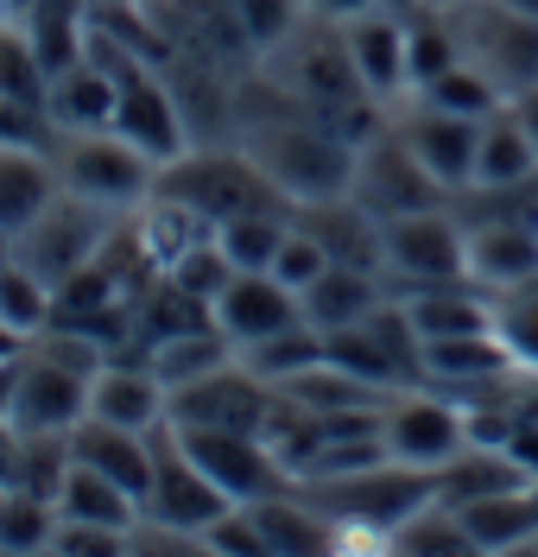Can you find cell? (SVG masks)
Segmentation results:
<instances>
[{
	"label": "cell",
	"instance_id": "6da1fadb",
	"mask_svg": "<svg viewBox=\"0 0 538 557\" xmlns=\"http://www.w3.org/2000/svg\"><path fill=\"white\" fill-rule=\"evenodd\" d=\"M159 197L190 203L197 215H210L215 228L228 215H253V209H291V197L253 165V152L241 139H190L178 159L159 165Z\"/></svg>",
	"mask_w": 538,
	"mask_h": 557
},
{
	"label": "cell",
	"instance_id": "7a4b0ae2",
	"mask_svg": "<svg viewBox=\"0 0 538 557\" xmlns=\"http://www.w3.org/2000/svg\"><path fill=\"white\" fill-rule=\"evenodd\" d=\"M51 165H58V184L71 197H83L96 209H114V215H134L159 190V159L140 152L134 139L114 134V127L58 134L51 139Z\"/></svg>",
	"mask_w": 538,
	"mask_h": 557
},
{
	"label": "cell",
	"instance_id": "3957f363",
	"mask_svg": "<svg viewBox=\"0 0 538 557\" xmlns=\"http://www.w3.org/2000/svg\"><path fill=\"white\" fill-rule=\"evenodd\" d=\"M443 26L456 33V51L481 76H495L506 102L538 83V13L513 0H443Z\"/></svg>",
	"mask_w": 538,
	"mask_h": 557
},
{
	"label": "cell",
	"instance_id": "277c9868",
	"mask_svg": "<svg viewBox=\"0 0 538 557\" xmlns=\"http://www.w3.org/2000/svg\"><path fill=\"white\" fill-rule=\"evenodd\" d=\"M311 500H317L329 520H349V525H367L393 545V532L425 500H437V469H412V462H367L355 475H323V482H298Z\"/></svg>",
	"mask_w": 538,
	"mask_h": 557
},
{
	"label": "cell",
	"instance_id": "5b68a950",
	"mask_svg": "<svg viewBox=\"0 0 538 557\" xmlns=\"http://www.w3.org/2000/svg\"><path fill=\"white\" fill-rule=\"evenodd\" d=\"M349 197H355L361 209H374L380 222H399V215H418V209L450 203V190L418 165V152L405 146V134L393 127V114H387V127H380V134H367L355 146Z\"/></svg>",
	"mask_w": 538,
	"mask_h": 557
},
{
	"label": "cell",
	"instance_id": "8992f818",
	"mask_svg": "<svg viewBox=\"0 0 538 557\" xmlns=\"http://www.w3.org/2000/svg\"><path fill=\"white\" fill-rule=\"evenodd\" d=\"M114 228H121V215H114V209H96V203H83V197H71V190H58L33 228H26V235H13V260H26V267L58 292L64 278L83 273V267L102 253Z\"/></svg>",
	"mask_w": 538,
	"mask_h": 557
},
{
	"label": "cell",
	"instance_id": "52a82bcc",
	"mask_svg": "<svg viewBox=\"0 0 538 557\" xmlns=\"http://www.w3.org/2000/svg\"><path fill=\"white\" fill-rule=\"evenodd\" d=\"M235 500L222 494V487L197 469V456L178 444V431H172V418L152 431V487H146V520L159 525H178L190 539H203L210 520H222Z\"/></svg>",
	"mask_w": 538,
	"mask_h": 557
},
{
	"label": "cell",
	"instance_id": "ba28073f",
	"mask_svg": "<svg viewBox=\"0 0 538 557\" xmlns=\"http://www.w3.org/2000/svg\"><path fill=\"white\" fill-rule=\"evenodd\" d=\"M443 278H468V235L456 209L437 203L387 222V285L412 292V285H443Z\"/></svg>",
	"mask_w": 538,
	"mask_h": 557
},
{
	"label": "cell",
	"instance_id": "9c48e42d",
	"mask_svg": "<svg viewBox=\"0 0 538 557\" xmlns=\"http://www.w3.org/2000/svg\"><path fill=\"white\" fill-rule=\"evenodd\" d=\"M172 431H178L184 450L197 456V469H203L228 500H241V507L291 487V469L266 450L260 431H215V424H172Z\"/></svg>",
	"mask_w": 538,
	"mask_h": 557
},
{
	"label": "cell",
	"instance_id": "30bf717a",
	"mask_svg": "<svg viewBox=\"0 0 538 557\" xmlns=\"http://www.w3.org/2000/svg\"><path fill=\"white\" fill-rule=\"evenodd\" d=\"M380 437H387V456L393 462H412V469H443L450 456L468 450V412L443 393H425V386H405L387 399L380 412Z\"/></svg>",
	"mask_w": 538,
	"mask_h": 557
},
{
	"label": "cell",
	"instance_id": "8fae6325",
	"mask_svg": "<svg viewBox=\"0 0 538 557\" xmlns=\"http://www.w3.org/2000/svg\"><path fill=\"white\" fill-rule=\"evenodd\" d=\"M273 399H279V386L260 381L248 361L235 355V361H222L215 374L203 381H190L172 393V424H215V431H260L266 412H273Z\"/></svg>",
	"mask_w": 538,
	"mask_h": 557
},
{
	"label": "cell",
	"instance_id": "7c38bea8",
	"mask_svg": "<svg viewBox=\"0 0 538 557\" xmlns=\"http://www.w3.org/2000/svg\"><path fill=\"white\" fill-rule=\"evenodd\" d=\"M393 127L405 134V146L418 152V165H425L450 197L475 184V152H481V121H468V114H450V108L425 102V96H412V108H399Z\"/></svg>",
	"mask_w": 538,
	"mask_h": 557
},
{
	"label": "cell",
	"instance_id": "4fadbf2b",
	"mask_svg": "<svg viewBox=\"0 0 538 557\" xmlns=\"http://www.w3.org/2000/svg\"><path fill=\"white\" fill-rule=\"evenodd\" d=\"M83 418H89V374H76V368H64L45 348L26 343L20 386H13V424L20 431H58V437H71Z\"/></svg>",
	"mask_w": 538,
	"mask_h": 557
},
{
	"label": "cell",
	"instance_id": "5bb4252c",
	"mask_svg": "<svg viewBox=\"0 0 538 557\" xmlns=\"http://www.w3.org/2000/svg\"><path fill=\"white\" fill-rule=\"evenodd\" d=\"M215 330L235 348H253L266 336H279L291 323H304V298L291 292L279 273H228V285L215 292Z\"/></svg>",
	"mask_w": 538,
	"mask_h": 557
},
{
	"label": "cell",
	"instance_id": "9a60e30c",
	"mask_svg": "<svg viewBox=\"0 0 538 557\" xmlns=\"http://www.w3.org/2000/svg\"><path fill=\"white\" fill-rule=\"evenodd\" d=\"M89 418L127 424V431H159L172 418V393L152 374L146 348H127V355H108L102 361V374L89 381Z\"/></svg>",
	"mask_w": 538,
	"mask_h": 557
},
{
	"label": "cell",
	"instance_id": "2e32d148",
	"mask_svg": "<svg viewBox=\"0 0 538 557\" xmlns=\"http://www.w3.org/2000/svg\"><path fill=\"white\" fill-rule=\"evenodd\" d=\"M291 222L311 228L329 260H342V267H367V273H387V222H380L374 209H361L349 190H336V197H311V203H291Z\"/></svg>",
	"mask_w": 538,
	"mask_h": 557
},
{
	"label": "cell",
	"instance_id": "e0dca14e",
	"mask_svg": "<svg viewBox=\"0 0 538 557\" xmlns=\"http://www.w3.org/2000/svg\"><path fill=\"white\" fill-rule=\"evenodd\" d=\"M405 13H387V7H361L342 20V38H349V58H355L361 83L374 102L393 108L399 96H412V70H405Z\"/></svg>",
	"mask_w": 538,
	"mask_h": 557
},
{
	"label": "cell",
	"instance_id": "ac0fdd59",
	"mask_svg": "<svg viewBox=\"0 0 538 557\" xmlns=\"http://www.w3.org/2000/svg\"><path fill=\"white\" fill-rule=\"evenodd\" d=\"M468 235V278L481 292H513L538 278V222L495 215V222H463Z\"/></svg>",
	"mask_w": 538,
	"mask_h": 557
},
{
	"label": "cell",
	"instance_id": "d6986e66",
	"mask_svg": "<svg viewBox=\"0 0 538 557\" xmlns=\"http://www.w3.org/2000/svg\"><path fill=\"white\" fill-rule=\"evenodd\" d=\"M114 96H121V76L102 58H76L71 70H58L45 83V114L58 134H89V127H114Z\"/></svg>",
	"mask_w": 538,
	"mask_h": 557
},
{
	"label": "cell",
	"instance_id": "ffe728a7",
	"mask_svg": "<svg viewBox=\"0 0 538 557\" xmlns=\"http://www.w3.org/2000/svg\"><path fill=\"white\" fill-rule=\"evenodd\" d=\"M387 298H393L387 273H367V267H342V260H329V267L304 285V323L329 336V330H349V323H361V317H374Z\"/></svg>",
	"mask_w": 538,
	"mask_h": 557
},
{
	"label": "cell",
	"instance_id": "44dd1931",
	"mask_svg": "<svg viewBox=\"0 0 538 557\" xmlns=\"http://www.w3.org/2000/svg\"><path fill=\"white\" fill-rule=\"evenodd\" d=\"M71 456L102 469L108 482H121L127 494L152 487V431H127V424H108V418H83L71 431Z\"/></svg>",
	"mask_w": 538,
	"mask_h": 557
},
{
	"label": "cell",
	"instance_id": "7402d4cb",
	"mask_svg": "<svg viewBox=\"0 0 538 557\" xmlns=\"http://www.w3.org/2000/svg\"><path fill=\"white\" fill-rule=\"evenodd\" d=\"M513 374V355L501 348L495 330H468V336H430L425 343V386H450V393H475Z\"/></svg>",
	"mask_w": 538,
	"mask_h": 557
},
{
	"label": "cell",
	"instance_id": "603a6c76",
	"mask_svg": "<svg viewBox=\"0 0 538 557\" xmlns=\"http://www.w3.org/2000/svg\"><path fill=\"white\" fill-rule=\"evenodd\" d=\"M134 242H140L152 273H172L184 253H197V247L215 242V222L197 215L190 203H178V197H159V190H152V197L134 209Z\"/></svg>",
	"mask_w": 538,
	"mask_h": 557
},
{
	"label": "cell",
	"instance_id": "cb8c5ba5",
	"mask_svg": "<svg viewBox=\"0 0 538 557\" xmlns=\"http://www.w3.org/2000/svg\"><path fill=\"white\" fill-rule=\"evenodd\" d=\"M58 190L64 184L51 165V146H0V228H7V242L26 235Z\"/></svg>",
	"mask_w": 538,
	"mask_h": 557
},
{
	"label": "cell",
	"instance_id": "d4e9b609",
	"mask_svg": "<svg viewBox=\"0 0 538 557\" xmlns=\"http://www.w3.org/2000/svg\"><path fill=\"white\" fill-rule=\"evenodd\" d=\"M33 33L45 70H71L76 58H89V33H96V0H20L13 13Z\"/></svg>",
	"mask_w": 538,
	"mask_h": 557
},
{
	"label": "cell",
	"instance_id": "484cf974",
	"mask_svg": "<svg viewBox=\"0 0 538 557\" xmlns=\"http://www.w3.org/2000/svg\"><path fill=\"white\" fill-rule=\"evenodd\" d=\"M475 539V552H526L538 539V500H533V482L526 487H506V494H488V500H468L456 507Z\"/></svg>",
	"mask_w": 538,
	"mask_h": 557
},
{
	"label": "cell",
	"instance_id": "4316f807",
	"mask_svg": "<svg viewBox=\"0 0 538 557\" xmlns=\"http://www.w3.org/2000/svg\"><path fill=\"white\" fill-rule=\"evenodd\" d=\"M58 513L89 520V525H114V532H134L140 513H146V500L127 494L121 482H108L102 469H89V462L71 456V475H64V487H58Z\"/></svg>",
	"mask_w": 538,
	"mask_h": 557
},
{
	"label": "cell",
	"instance_id": "83f0119b",
	"mask_svg": "<svg viewBox=\"0 0 538 557\" xmlns=\"http://www.w3.org/2000/svg\"><path fill=\"white\" fill-rule=\"evenodd\" d=\"M538 177V146L520 121V108L501 102L481 114V152H475V184H526Z\"/></svg>",
	"mask_w": 538,
	"mask_h": 557
},
{
	"label": "cell",
	"instance_id": "f1b7e54d",
	"mask_svg": "<svg viewBox=\"0 0 538 557\" xmlns=\"http://www.w3.org/2000/svg\"><path fill=\"white\" fill-rule=\"evenodd\" d=\"M235 355H241V348L228 343L215 323H197V330H178V336L146 343V361H152V374L165 381V393H178V386L215 374V368H222V361H235Z\"/></svg>",
	"mask_w": 538,
	"mask_h": 557
},
{
	"label": "cell",
	"instance_id": "f546056e",
	"mask_svg": "<svg viewBox=\"0 0 538 557\" xmlns=\"http://www.w3.org/2000/svg\"><path fill=\"white\" fill-rule=\"evenodd\" d=\"M286 228H291V209H253V215H228V222L215 228V247L228 253V267H235V273H273Z\"/></svg>",
	"mask_w": 538,
	"mask_h": 557
},
{
	"label": "cell",
	"instance_id": "4dcf8cb0",
	"mask_svg": "<svg viewBox=\"0 0 538 557\" xmlns=\"http://www.w3.org/2000/svg\"><path fill=\"white\" fill-rule=\"evenodd\" d=\"M58 520H64V513H58V500L26 494V487H7V494H0V552H7V557L51 552Z\"/></svg>",
	"mask_w": 538,
	"mask_h": 557
},
{
	"label": "cell",
	"instance_id": "1f68e13d",
	"mask_svg": "<svg viewBox=\"0 0 538 557\" xmlns=\"http://www.w3.org/2000/svg\"><path fill=\"white\" fill-rule=\"evenodd\" d=\"M51 311H58V292H51L26 260H13V253H7V260H0V323H7V330H20V336L33 343L38 330L51 323Z\"/></svg>",
	"mask_w": 538,
	"mask_h": 557
},
{
	"label": "cell",
	"instance_id": "d6a6232c",
	"mask_svg": "<svg viewBox=\"0 0 538 557\" xmlns=\"http://www.w3.org/2000/svg\"><path fill=\"white\" fill-rule=\"evenodd\" d=\"M241 361H248L260 381L286 386V381H298L304 368H317V361H323V330H311V323H291V330H279V336L241 348Z\"/></svg>",
	"mask_w": 538,
	"mask_h": 557
},
{
	"label": "cell",
	"instance_id": "836d02e7",
	"mask_svg": "<svg viewBox=\"0 0 538 557\" xmlns=\"http://www.w3.org/2000/svg\"><path fill=\"white\" fill-rule=\"evenodd\" d=\"M495 336L513 355V368H533L538 374V278L495 292Z\"/></svg>",
	"mask_w": 538,
	"mask_h": 557
},
{
	"label": "cell",
	"instance_id": "e575fe53",
	"mask_svg": "<svg viewBox=\"0 0 538 557\" xmlns=\"http://www.w3.org/2000/svg\"><path fill=\"white\" fill-rule=\"evenodd\" d=\"M45 83H51V70H45V58H38L33 33H26L13 13H0V96L45 102Z\"/></svg>",
	"mask_w": 538,
	"mask_h": 557
},
{
	"label": "cell",
	"instance_id": "d590c367",
	"mask_svg": "<svg viewBox=\"0 0 538 557\" xmlns=\"http://www.w3.org/2000/svg\"><path fill=\"white\" fill-rule=\"evenodd\" d=\"M393 552H450V557H463V552H475V539H468L463 513H456L450 500H425V507L393 532Z\"/></svg>",
	"mask_w": 538,
	"mask_h": 557
},
{
	"label": "cell",
	"instance_id": "8d00e7d4",
	"mask_svg": "<svg viewBox=\"0 0 538 557\" xmlns=\"http://www.w3.org/2000/svg\"><path fill=\"white\" fill-rule=\"evenodd\" d=\"M418 96L437 102V108H450V114H468V121H481V114H495V108L506 102L501 89H495V76H481L468 58H463V64H450L437 83H425Z\"/></svg>",
	"mask_w": 538,
	"mask_h": 557
},
{
	"label": "cell",
	"instance_id": "74e56055",
	"mask_svg": "<svg viewBox=\"0 0 538 557\" xmlns=\"http://www.w3.org/2000/svg\"><path fill=\"white\" fill-rule=\"evenodd\" d=\"M228 13H235V26L248 33L253 51H273L311 7H304V0H228Z\"/></svg>",
	"mask_w": 538,
	"mask_h": 557
},
{
	"label": "cell",
	"instance_id": "f35d334b",
	"mask_svg": "<svg viewBox=\"0 0 538 557\" xmlns=\"http://www.w3.org/2000/svg\"><path fill=\"white\" fill-rule=\"evenodd\" d=\"M323 267H329L323 242L311 235V228H298V222H291V228H286V242H279V260H273V273L286 278V285L298 292V298H304V285H311V278L323 273Z\"/></svg>",
	"mask_w": 538,
	"mask_h": 557
},
{
	"label": "cell",
	"instance_id": "ab89813d",
	"mask_svg": "<svg viewBox=\"0 0 538 557\" xmlns=\"http://www.w3.org/2000/svg\"><path fill=\"white\" fill-rule=\"evenodd\" d=\"M58 127L45 102H26V96H0V146H51Z\"/></svg>",
	"mask_w": 538,
	"mask_h": 557
},
{
	"label": "cell",
	"instance_id": "60d3db41",
	"mask_svg": "<svg viewBox=\"0 0 538 557\" xmlns=\"http://www.w3.org/2000/svg\"><path fill=\"white\" fill-rule=\"evenodd\" d=\"M203 552H253V557H266V539H260L253 513L235 500L222 520H210V532H203Z\"/></svg>",
	"mask_w": 538,
	"mask_h": 557
},
{
	"label": "cell",
	"instance_id": "b9f144b4",
	"mask_svg": "<svg viewBox=\"0 0 538 557\" xmlns=\"http://www.w3.org/2000/svg\"><path fill=\"white\" fill-rule=\"evenodd\" d=\"M311 13H323V20H349V13H361V7H374V0H304Z\"/></svg>",
	"mask_w": 538,
	"mask_h": 557
},
{
	"label": "cell",
	"instance_id": "7bdbcfd3",
	"mask_svg": "<svg viewBox=\"0 0 538 557\" xmlns=\"http://www.w3.org/2000/svg\"><path fill=\"white\" fill-rule=\"evenodd\" d=\"M13 386H20V355L0 361V418H13Z\"/></svg>",
	"mask_w": 538,
	"mask_h": 557
},
{
	"label": "cell",
	"instance_id": "ee69618b",
	"mask_svg": "<svg viewBox=\"0 0 538 557\" xmlns=\"http://www.w3.org/2000/svg\"><path fill=\"white\" fill-rule=\"evenodd\" d=\"M513 108H520V121H526V134H533V146H538V83H533V89H520Z\"/></svg>",
	"mask_w": 538,
	"mask_h": 557
},
{
	"label": "cell",
	"instance_id": "f6af8a7d",
	"mask_svg": "<svg viewBox=\"0 0 538 557\" xmlns=\"http://www.w3.org/2000/svg\"><path fill=\"white\" fill-rule=\"evenodd\" d=\"M13 355H26V336H20V330H7V323H0V361H13Z\"/></svg>",
	"mask_w": 538,
	"mask_h": 557
},
{
	"label": "cell",
	"instance_id": "bcb514c9",
	"mask_svg": "<svg viewBox=\"0 0 538 557\" xmlns=\"http://www.w3.org/2000/svg\"><path fill=\"white\" fill-rule=\"evenodd\" d=\"M374 7H387V13H405V20L418 13V0H374Z\"/></svg>",
	"mask_w": 538,
	"mask_h": 557
},
{
	"label": "cell",
	"instance_id": "7dc6e473",
	"mask_svg": "<svg viewBox=\"0 0 538 557\" xmlns=\"http://www.w3.org/2000/svg\"><path fill=\"white\" fill-rule=\"evenodd\" d=\"M7 253H13V242H7V228H0V260H7Z\"/></svg>",
	"mask_w": 538,
	"mask_h": 557
},
{
	"label": "cell",
	"instance_id": "c3c4849f",
	"mask_svg": "<svg viewBox=\"0 0 538 557\" xmlns=\"http://www.w3.org/2000/svg\"><path fill=\"white\" fill-rule=\"evenodd\" d=\"M513 7H526V13H538V0H513Z\"/></svg>",
	"mask_w": 538,
	"mask_h": 557
}]
</instances>
